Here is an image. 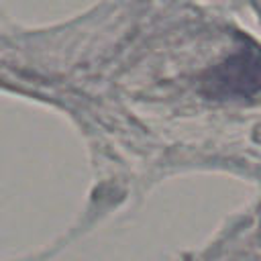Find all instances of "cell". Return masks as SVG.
<instances>
[{
    "label": "cell",
    "instance_id": "6da1fadb",
    "mask_svg": "<svg viewBox=\"0 0 261 261\" xmlns=\"http://www.w3.org/2000/svg\"><path fill=\"white\" fill-rule=\"evenodd\" d=\"M204 94L212 98H245L261 90V51L245 45L216 67L208 69L202 82Z\"/></svg>",
    "mask_w": 261,
    "mask_h": 261
}]
</instances>
